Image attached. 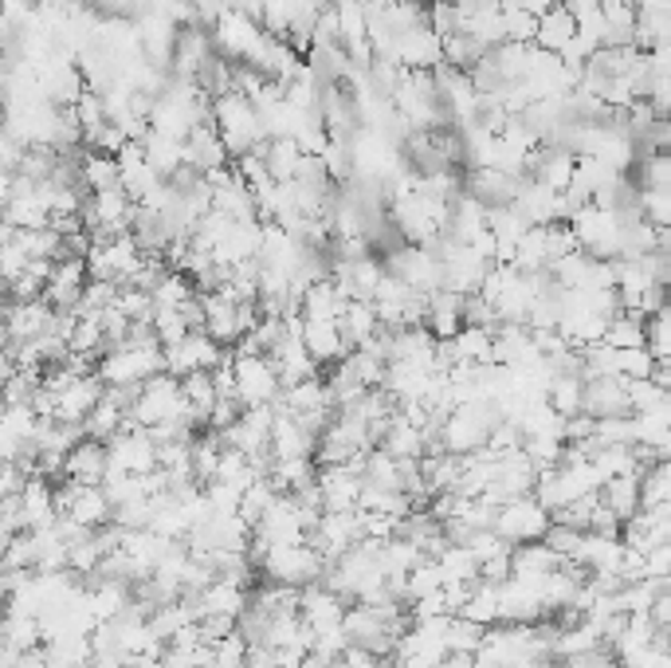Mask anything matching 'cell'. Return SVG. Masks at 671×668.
<instances>
[{
    "label": "cell",
    "mask_w": 671,
    "mask_h": 668,
    "mask_svg": "<svg viewBox=\"0 0 671 668\" xmlns=\"http://www.w3.org/2000/svg\"><path fill=\"white\" fill-rule=\"evenodd\" d=\"M213 126H216V134H220L224 150L233 157L251 154V150H259L267 142L256 106H251L244 95H236V91L213 99Z\"/></svg>",
    "instance_id": "6da1fadb"
},
{
    "label": "cell",
    "mask_w": 671,
    "mask_h": 668,
    "mask_svg": "<svg viewBox=\"0 0 671 668\" xmlns=\"http://www.w3.org/2000/svg\"><path fill=\"white\" fill-rule=\"evenodd\" d=\"M248 563L256 566V574H264L267 582H279V586H310V582H322L327 563H322L307 543H291V547H267L259 555H248Z\"/></svg>",
    "instance_id": "7a4b0ae2"
},
{
    "label": "cell",
    "mask_w": 671,
    "mask_h": 668,
    "mask_svg": "<svg viewBox=\"0 0 671 668\" xmlns=\"http://www.w3.org/2000/svg\"><path fill=\"white\" fill-rule=\"evenodd\" d=\"M550 527V512H546L534 495H518V500H507L503 507H495V520H491V531L507 543V547H523V543H538Z\"/></svg>",
    "instance_id": "3957f363"
},
{
    "label": "cell",
    "mask_w": 671,
    "mask_h": 668,
    "mask_svg": "<svg viewBox=\"0 0 671 668\" xmlns=\"http://www.w3.org/2000/svg\"><path fill=\"white\" fill-rule=\"evenodd\" d=\"M55 512L60 520H71L83 531H103L111 523L114 507L106 500L103 484H71V480H60L55 487Z\"/></svg>",
    "instance_id": "277c9868"
},
{
    "label": "cell",
    "mask_w": 671,
    "mask_h": 668,
    "mask_svg": "<svg viewBox=\"0 0 671 668\" xmlns=\"http://www.w3.org/2000/svg\"><path fill=\"white\" fill-rule=\"evenodd\" d=\"M233 386L240 409L251 405H276L283 386H279V373L267 354H233Z\"/></svg>",
    "instance_id": "5b68a950"
},
{
    "label": "cell",
    "mask_w": 671,
    "mask_h": 668,
    "mask_svg": "<svg viewBox=\"0 0 671 668\" xmlns=\"http://www.w3.org/2000/svg\"><path fill=\"white\" fill-rule=\"evenodd\" d=\"M182 405V390H177V378L173 373H154L146 378L138 390V398L130 401L126 409V421L130 429H154V425H165L173 413Z\"/></svg>",
    "instance_id": "8992f818"
},
{
    "label": "cell",
    "mask_w": 671,
    "mask_h": 668,
    "mask_svg": "<svg viewBox=\"0 0 671 668\" xmlns=\"http://www.w3.org/2000/svg\"><path fill=\"white\" fill-rule=\"evenodd\" d=\"M157 469V444L146 429H122L106 441V472L146 476Z\"/></svg>",
    "instance_id": "52a82bcc"
},
{
    "label": "cell",
    "mask_w": 671,
    "mask_h": 668,
    "mask_svg": "<svg viewBox=\"0 0 671 668\" xmlns=\"http://www.w3.org/2000/svg\"><path fill=\"white\" fill-rule=\"evenodd\" d=\"M259 35H264V28H259V20L244 17V12L228 9L220 12V17L213 20V48L216 55H224L228 63H248V55L256 52Z\"/></svg>",
    "instance_id": "ba28073f"
},
{
    "label": "cell",
    "mask_w": 671,
    "mask_h": 668,
    "mask_svg": "<svg viewBox=\"0 0 671 668\" xmlns=\"http://www.w3.org/2000/svg\"><path fill=\"white\" fill-rule=\"evenodd\" d=\"M165 354V373L173 378H185V373H197V370H213V366L224 362V347L213 342L205 330H189L185 339H177L173 347H162Z\"/></svg>",
    "instance_id": "9c48e42d"
},
{
    "label": "cell",
    "mask_w": 671,
    "mask_h": 668,
    "mask_svg": "<svg viewBox=\"0 0 671 668\" xmlns=\"http://www.w3.org/2000/svg\"><path fill=\"white\" fill-rule=\"evenodd\" d=\"M83 287H86V264L79 256H60V260H52V271L43 279V304L52 307V311L79 315Z\"/></svg>",
    "instance_id": "30bf717a"
},
{
    "label": "cell",
    "mask_w": 671,
    "mask_h": 668,
    "mask_svg": "<svg viewBox=\"0 0 671 668\" xmlns=\"http://www.w3.org/2000/svg\"><path fill=\"white\" fill-rule=\"evenodd\" d=\"M4 322V347L9 342H32L43 335H55V311L43 299H24V304H9L0 311Z\"/></svg>",
    "instance_id": "8fae6325"
},
{
    "label": "cell",
    "mask_w": 671,
    "mask_h": 668,
    "mask_svg": "<svg viewBox=\"0 0 671 668\" xmlns=\"http://www.w3.org/2000/svg\"><path fill=\"white\" fill-rule=\"evenodd\" d=\"M389 60H396L405 71H432L444 63V40L432 35L424 24H416L396 35L393 48H389Z\"/></svg>",
    "instance_id": "7c38bea8"
},
{
    "label": "cell",
    "mask_w": 671,
    "mask_h": 668,
    "mask_svg": "<svg viewBox=\"0 0 671 668\" xmlns=\"http://www.w3.org/2000/svg\"><path fill=\"white\" fill-rule=\"evenodd\" d=\"M314 444H319V436L310 433V429H302L291 413H279L276 409V417H271V436H267L271 461H314Z\"/></svg>",
    "instance_id": "4fadbf2b"
},
{
    "label": "cell",
    "mask_w": 671,
    "mask_h": 668,
    "mask_svg": "<svg viewBox=\"0 0 671 668\" xmlns=\"http://www.w3.org/2000/svg\"><path fill=\"white\" fill-rule=\"evenodd\" d=\"M213 35L205 32V24H182L177 28V40H173V60H169V75L193 83L197 71L205 68V60L213 55Z\"/></svg>",
    "instance_id": "5bb4252c"
},
{
    "label": "cell",
    "mask_w": 671,
    "mask_h": 668,
    "mask_svg": "<svg viewBox=\"0 0 671 668\" xmlns=\"http://www.w3.org/2000/svg\"><path fill=\"white\" fill-rule=\"evenodd\" d=\"M581 413H589L593 421L629 413L624 378H617V373H593V378H586V382H581Z\"/></svg>",
    "instance_id": "9a60e30c"
},
{
    "label": "cell",
    "mask_w": 671,
    "mask_h": 668,
    "mask_svg": "<svg viewBox=\"0 0 671 668\" xmlns=\"http://www.w3.org/2000/svg\"><path fill=\"white\" fill-rule=\"evenodd\" d=\"M185 602L193 606L197 621H200V617H233V621H236V617L248 609V590H244V586H236V582H228V578H213L205 590L185 594Z\"/></svg>",
    "instance_id": "2e32d148"
},
{
    "label": "cell",
    "mask_w": 671,
    "mask_h": 668,
    "mask_svg": "<svg viewBox=\"0 0 671 668\" xmlns=\"http://www.w3.org/2000/svg\"><path fill=\"white\" fill-rule=\"evenodd\" d=\"M342 614H345V602L338 598L334 590H327L322 582H310V586L299 590V617L314 637L327 634V629H338Z\"/></svg>",
    "instance_id": "e0dca14e"
},
{
    "label": "cell",
    "mask_w": 671,
    "mask_h": 668,
    "mask_svg": "<svg viewBox=\"0 0 671 668\" xmlns=\"http://www.w3.org/2000/svg\"><path fill=\"white\" fill-rule=\"evenodd\" d=\"M17 512H20V527L24 531H43L60 520L55 512V484L43 476H28L24 487L17 492Z\"/></svg>",
    "instance_id": "ac0fdd59"
},
{
    "label": "cell",
    "mask_w": 671,
    "mask_h": 668,
    "mask_svg": "<svg viewBox=\"0 0 671 668\" xmlns=\"http://www.w3.org/2000/svg\"><path fill=\"white\" fill-rule=\"evenodd\" d=\"M299 339H302V347H307V354L314 366H334L350 354L342 330H338V322H330V319H302Z\"/></svg>",
    "instance_id": "d6986e66"
},
{
    "label": "cell",
    "mask_w": 671,
    "mask_h": 668,
    "mask_svg": "<svg viewBox=\"0 0 671 668\" xmlns=\"http://www.w3.org/2000/svg\"><path fill=\"white\" fill-rule=\"evenodd\" d=\"M319 495H322V512H353L358 507V495H362V476L345 464H327L319 469Z\"/></svg>",
    "instance_id": "ffe728a7"
},
{
    "label": "cell",
    "mask_w": 671,
    "mask_h": 668,
    "mask_svg": "<svg viewBox=\"0 0 671 668\" xmlns=\"http://www.w3.org/2000/svg\"><path fill=\"white\" fill-rule=\"evenodd\" d=\"M63 480L71 484H103L106 480V444L95 436H79L63 456Z\"/></svg>",
    "instance_id": "44dd1931"
},
{
    "label": "cell",
    "mask_w": 671,
    "mask_h": 668,
    "mask_svg": "<svg viewBox=\"0 0 671 668\" xmlns=\"http://www.w3.org/2000/svg\"><path fill=\"white\" fill-rule=\"evenodd\" d=\"M518 185H523V177H515V174H499V169H472L467 182H460V189H464L472 201H479L483 208H503V205L515 201Z\"/></svg>",
    "instance_id": "7402d4cb"
},
{
    "label": "cell",
    "mask_w": 671,
    "mask_h": 668,
    "mask_svg": "<svg viewBox=\"0 0 671 668\" xmlns=\"http://www.w3.org/2000/svg\"><path fill=\"white\" fill-rule=\"evenodd\" d=\"M373 449H381L385 456H393V461H421L424 456V429L409 425L405 417L393 409V417L381 425L378 444H373Z\"/></svg>",
    "instance_id": "603a6c76"
},
{
    "label": "cell",
    "mask_w": 671,
    "mask_h": 668,
    "mask_svg": "<svg viewBox=\"0 0 671 668\" xmlns=\"http://www.w3.org/2000/svg\"><path fill=\"white\" fill-rule=\"evenodd\" d=\"M185 150V165L189 169H197V174H208V169H220V165H228V150H224L220 134H216L213 122H200V126H193L189 138L182 142Z\"/></svg>",
    "instance_id": "cb8c5ba5"
},
{
    "label": "cell",
    "mask_w": 671,
    "mask_h": 668,
    "mask_svg": "<svg viewBox=\"0 0 671 668\" xmlns=\"http://www.w3.org/2000/svg\"><path fill=\"white\" fill-rule=\"evenodd\" d=\"M350 304V299L342 296L334 287V279H314V284L302 287L299 296V319H330L334 322L338 315H342V307Z\"/></svg>",
    "instance_id": "d4e9b609"
},
{
    "label": "cell",
    "mask_w": 671,
    "mask_h": 668,
    "mask_svg": "<svg viewBox=\"0 0 671 668\" xmlns=\"http://www.w3.org/2000/svg\"><path fill=\"white\" fill-rule=\"evenodd\" d=\"M213 213H224L228 220H256V197L240 177L228 174L213 185Z\"/></svg>",
    "instance_id": "484cf974"
},
{
    "label": "cell",
    "mask_w": 671,
    "mask_h": 668,
    "mask_svg": "<svg viewBox=\"0 0 671 668\" xmlns=\"http://www.w3.org/2000/svg\"><path fill=\"white\" fill-rule=\"evenodd\" d=\"M574 32H577V24H574V17H569V9L566 4H554V9H546L543 17H538V32H534V48L538 52H554L558 55L561 48L574 40Z\"/></svg>",
    "instance_id": "4316f807"
},
{
    "label": "cell",
    "mask_w": 671,
    "mask_h": 668,
    "mask_svg": "<svg viewBox=\"0 0 671 668\" xmlns=\"http://www.w3.org/2000/svg\"><path fill=\"white\" fill-rule=\"evenodd\" d=\"M447 354H452V366H491V330L464 322L447 339Z\"/></svg>",
    "instance_id": "83f0119b"
},
{
    "label": "cell",
    "mask_w": 671,
    "mask_h": 668,
    "mask_svg": "<svg viewBox=\"0 0 671 668\" xmlns=\"http://www.w3.org/2000/svg\"><path fill=\"white\" fill-rule=\"evenodd\" d=\"M334 322H338V330H342V339H345V347H350V350L365 347V342H370L373 335L381 330L373 304H353V299L342 307V315H338Z\"/></svg>",
    "instance_id": "f1b7e54d"
},
{
    "label": "cell",
    "mask_w": 671,
    "mask_h": 668,
    "mask_svg": "<svg viewBox=\"0 0 671 668\" xmlns=\"http://www.w3.org/2000/svg\"><path fill=\"white\" fill-rule=\"evenodd\" d=\"M597 500L617 515L620 523L640 512V476H609L597 487Z\"/></svg>",
    "instance_id": "f546056e"
},
{
    "label": "cell",
    "mask_w": 671,
    "mask_h": 668,
    "mask_svg": "<svg viewBox=\"0 0 671 668\" xmlns=\"http://www.w3.org/2000/svg\"><path fill=\"white\" fill-rule=\"evenodd\" d=\"M558 566H561V555H554L543 538L510 551V578H546V574L558 571Z\"/></svg>",
    "instance_id": "4dcf8cb0"
},
{
    "label": "cell",
    "mask_w": 671,
    "mask_h": 668,
    "mask_svg": "<svg viewBox=\"0 0 671 668\" xmlns=\"http://www.w3.org/2000/svg\"><path fill=\"white\" fill-rule=\"evenodd\" d=\"M251 154L264 157V169L271 182H291L295 169H299V162H302V150L295 146L291 138H267L264 146L251 150Z\"/></svg>",
    "instance_id": "1f68e13d"
},
{
    "label": "cell",
    "mask_w": 671,
    "mask_h": 668,
    "mask_svg": "<svg viewBox=\"0 0 671 668\" xmlns=\"http://www.w3.org/2000/svg\"><path fill=\"white\" fill-rule=\"evenodd\" d=\"M464 621L479 625V629H491V625H499V586H491V582H472V594H467V602L460 606V614Z\"/></svg>",
    "instance_id": "d6a6232c"
},
{
    "label": "cell",
    "mask_w": 671,
    "mask_h": 668,
    "mask_svg": "<svg viewBox=\"0 0 671 668\" xmlns=\"http://www.w3.org/2000/svg\"><path fill=\"white\" fill-rule=\"evenodd\" d=\"M142 146V157H146V165L154 169L157 177H173L177 169L185 165V150H182V142H173V138H162V134H154L149 131L146 138L138 142Z\"/></svg>",
    "instance_id": "836d02e7"
},
{
    "label": "cell",
    "mask_w": 671,
    "mask_h": 668,
    "mask_svg": "<svg viewBox=\"0 0 671 668\" xmlns=\"http://www.w3.org/2000/svg\"><path fill=\"white\" fill-rule=\"evenodd\" d=\"M601 342L609 350H640L644 347V319L637 311H612L609 322H605Z\"/></svg>",
    "instance_id": "e575fe53"
},
{
    "label": "cell",
    "mask_w": 671,
    "mask_h": 668,
    "mask_svg": "<svg viewBox=\"0 0 671 668\" xmlns=\"http://www.w3.org/2000/svg\"><path fill=\"white\" fill-rule=\"evenodd\" d=\"M122 429H130V421H126V409L118 405L114 398H99V405L86 413V421H83V436H95V441H111L114 433H122Z\"/></svg>",
    "instance_id": "d590c367"
},
{
    "label": "cell",
    "mask_w": 671,
    "mask_h": 668,
    "mask_svg": "<svg viewBox=\"0 0 671 668\" xmlns=\"http://www.w3.org/2000/svg\"><path fill=\"white\" fill-rule=\"evenodd\" d=\"M581 373H550V382H546V405L566 421V417L581 413Z\"/></svg>",
    "instance_id": "8d00e7d4"
},
{
    "label": "cell",
    "mask_w": 671,
    "mask_h": 668,
    "mask_svg": "<svg viewBox=\"0 0 671 668\" xmlns=\"http://www.w3.org/2000/svg\"><path fill=\"white\" fill-rule=\"evenodd\" d=\"M267 480H271L283 495H295L319 480V464L314 461H271L267 464Z\"/></svg>",
    "instance_id": "74e56055"
},
{
    "label": "cell",
    "mask_w": 671,
    "mask_h": 668,
    "mask_svg": "<svg viewBox=\"0 0 671 668\" xmlns=\"http://www.w3.org/2000/svg\"><path fill=\"white\" fill-rule=\"evenodd\" d=\"M79 185L86 193H103V189H114L118 185V162L111 154H83L79 157Z\"/></svg>",
    "instance_id": "f35d334b"
},
{
    "label": "cell",
    "mask_w": 671,
    "mask_h": 668,
    "mask_svg": "<svg viewBox=\"0 0 671 668\" xmlns=\"http://www.w3.org/2000/svg\"><path fill=\"white\" fill-rule=\"evenodd\" d=\"M106 339H103V322H99V315H75V322H71L68 330V354H83V358H95L103 354Z\"/></svg>",
    "instance_id": "ab89813d"
},
{
    "label": "cell",
    "mask_w": 671,
    "mask_h": 668,
    "mask_svg": "<svg viewBox=\"0 0 671 668\" xmlns=\"http://www.w3.org/2000/svg\"><path fill=\"white\" fill-rule=\"evenodd\" d=\"M671 504V469L668 461H652L640 472V507Z\"/></svg>",
    "instance_id": "60d3db41"
},
{
    "label": "cell",
    "mask_w": 671,
    "mask_h": 668,
    "mask_svg": "<svg viewBox=\"0 0 671 668\" xmlns=\"http://www.w3.org/2000/svg\"><path fill=\"white\" fill-rule=\"evenodd\" d=\"M193 296H197V287H193V279L182 276V271H165V276L154 284V291H149L154 307H173V311L189 304Z\"/></svg>",
    "instance_id": "b9f144b4"
},
{
    "label": "cell",
    "mask_w": 671,
    "mask_h": 668,
    "mask_svg": "<svg viewBox=\"0 0 671 668\" xmlns=\"http://www.w3.org/2000/svg\"><path fill=\"white\" fill-rule=\"evenodd\" d=\"M483 55H487V48H483L479 40H475V35H467V32H452L444 40V63H447V68L472 71Z\"/></svg>",
    "instance_id": "7bdbcfd3"
},
{
    "label": "cell",
    "mask_w": 671,
    "mask_h": 668,
    "mask_svg": "<svg viewBox=\"0 0 671 668\" xmlns=\"http://www.w3.org/2000/svg\"><path fill=\"white\" fill-rule=\"evenodd\" d=\"M436 566L440 574H444V582H472L475 574H479V563L472 558V551L460 547V543H447L436 555Z\"/></svg>",
    "instance_id": "ee69618b"
},
{
    "label": "cell",
    "mask_w": 671,
    "mask_h": 668,
    "mask_svg": "<svg viewBox=\"0 0 671 668\" xmlns=\"http://www.w3.org/2000/svg\"><path fill=\"white\" fill-rule=\"evenodd\" d=\"M276 495H279V487L271 484V480H267V476H259L256 484H251L248 492L240 495V512H236V515H240V520L248 523V527H256L259 515H264L267 507L276 504Z\"/></svg>",
    "instance_id": "f6af8a7d"
},
{
    "label": "cell",
    "mask_w": 671,
    "mask_h": 668,
    "mask_svg": "<svg viewBox=\"0 0 671 668\" xmlns=\"http://www.w3.org/2000/svg\"><path fill=\"white\" fill-rule=\"evenodd\" d=\"M637 189H671V157L668 154H640L637 157Z\"/></svg>",
    "instance_id": "bcb514c9"
},
{
    "label": "cell",
    "mask_w": 671,
    "mask_h": 668,
    "mask_svg": "<svg viewBox=\"0 0 671 668\" xmlns=\"http://www.w3.org/2000/svg\"><path fill=\"white\" fill-rule=\"evenodd\" d=\"M644 350L655 358V362L671 358V315H668V307L644 319Z\"/></svg>",
    "instance_id": "7dc6e473"
},
{
    "label": "cell",
    "mask_w": 671,
    "mask_h": 668,
    "mask_svg": "<svg viewBox=\"0 0 671 668\" xmlns=\"http://www.w3.org/2000/svg\"><path fill=\"white\" fill-rule=\"evenodd\" d=\"M483 645V629L464 617H447V629H444V649L447 652H475Z\"/></svg>",
    "instance_id": "c3c4849f"
},
{
    "label": "cell",
    "mask_w": 671,
    "mask_h": 668,
    "mask_svg": "<svg viewBox=\"0 0 671 668\" xmlns=\"http://www.w3.org/2000/svg\"><path fill=\"white\" fill-rule=\"evenodd\" d=\"M640 217L652 228L671 225V189H640Z\"/></svg>",
    "instance_id": "681fc988"
},
{
    "label": "cell",
    "mask_w": 671,
    "mask_h": 668,
    "mask_svg": "<svg viewBox=\"0 0 671 668\" xmlns=\"http://www.w3.org/2000/svg\"><path fill=\"white\" fill-rule=\"evenodd\" d=\"M534 32H538V17L523 9H503V40L507 44H534Z\"/></svg>",
    "instance_id": "f907efd6"
},
{
    "label": "cell",
    "mask_w": 671,
    "mask_h": 668,
    "mask_svg": "<svg viewBox=\"0 0 671 668\" xmlns=\"http://www.w3.org/2000/svg\"><path fill=\"white\" fill-rule=\"evenodd\" d=\"M424 28H429L432 35H440V40H447L452 32H460L456 9H452V4H440V0H429V4H424Z\"/></svg>",
    "instance_id": "816d5d0a"
},
{
    "label": "cell",
    "mask_w": 671,
    "mask_h": 668,
    "mask_svg": "<svg viewBox=\"0 0 671 668\" xmlns=\"http://www.w3.org/2000/svg\"><path fill=\"white\" fill-rule=\"evenodd\" d=\"M244 649H248V641L240 637V629H233V634L213 645V668H240Z\"/></svg>",
    "instance_id": "f5cc1de1"
},
{
    "label": "cell",
    "mask_w": 671,
    "mask_h": 668,
    "mask_svg": "<svg viewBox=\"0 0 671 668\" xmlns=\"http://www.w3.org/2000/svg\"><path fill=\"white\" fill-rule=\"evenodd\" d=\"M644 578H671V543L644 551Z\"/></svg>",
    "instance_id": "db71d44e"
},
{
    "label": "cell",
    "mask_w": 671,
    "mask_h": 668,
    "mask_svg": "<svg viewBox=\"0 0 671 668\" xmlns=\"http://www.w3.org/2000/svg\"><path fill=\"white\" fill-rule=\"evenodd\" d=\"M586 531H593V535H620V520L601 504V500H597V507H593V515H589Z\"/></svg>",
    "instance_id": "11a10c76"
},
{
    "label": "cell",
    "mask_w": 671,
    "mask_h": 668,
    "mask_svg": "<svg viewBox=\"0 0 671 668\" xmlns=\"http://www.w3.org/2000/svg\"><path fill=\"white\" fill-rule=\"evenodd\" d=\"M503 9H523V12H530V17H543L546 9H554L558 0H499Z\"/></svg>",
    "instance_id": "9f6ffc18"
},
{
    "label": "cell",
    "mask_w": 671,
    "mask_h": 668,
    "mask_svg": "<svg viewBox=\"0 0 671 668\" xmlns=\"http://www.w3.org/2000/svg\"><path fill=\"white\" fill-rule=\"evenodd\" d=\"M637 4L640 17H663V12H671V0H632Z\"/></svg>",
    "instance_id": "6f0895ef"
},
{
    "label": "cell",
    "mask_w": 671,
    "mask_h": 668,
    "mask_svg": "<svg viewBox=\"0 0 671 668\" xmlns=\"http://www.w3.org/2000/svg\"><path fill=\"white\" fill-rule=\"evenodd\" d=\"M12 189H17V174L0 165V208H4V205H9V201H12Z\"/></svg>",
    "instance_id": "680465c9"
},
{
    "label": "cell",
    "mask_w": 671,
    "mask_h": 668,
    "mask_svg": "<svg viewBox=\"0 0 671 668\" xmlns=\"http://www.w3.org/2000/svg\"><path fill=\"white\" fill-rule=\"evenodd\" d=\"M432 668H472V652H444Z\"/></svg>",
    "instance_id": "91938a15"
},
{
    "label": "cell",
    "mask_w": 671,
    "mask_h": 668,
    "mask_svg": "<svg viewBox=\"0 0 671 668\" xmlns=\"http://www.w3.org/2000/svg\"><path fill=\"white\" fill-rule=\"evenodd\" d=\"M12 373H17V366H12V354H9V350H0V390L9 386Z\"/></svg>",
    "instance_id": "94428289"
},
{
    "label": "cell",
    "mask_w": 671,
    "mask_h": 668,
    "mask_svg": "<svg viewBox=\"0 0 671 668\" xmlns=\"http://www.w3.org/2000/svg\"><path fill=\"white\" fill-rule=\"evenodd\" d=\"M440 4H456V0H440Z\"/></svg>",
    "instance_id": "6125c7cd"
},
{
    "label": "cell",
    "mask_w": 671,
    "mask_h": 668,
    "mask_svg": "<svg viewBox=\"0 0 671 668\" xmlns=\"http://www.w3.org/2000/svg\"><path fill=\"white\" fill-rule=\"evenodd\" d=\"M378 668H393V665H378Z\"/></svg>",
    "instance_id": "be15d7a7"
}]
</instances>
